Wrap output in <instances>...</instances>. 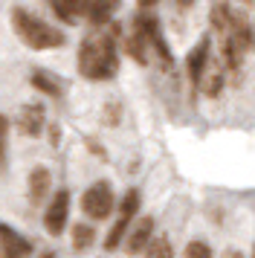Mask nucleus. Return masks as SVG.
<instances>
[{"label": "nucleus", "instance_id": "nucleus-20", "mask_svg": "<svg viewBox=\"0 0 255 258\" xmlns=\"http://www.w3.org/2000/svg\"><path fill=\"white\" fill-rule=\"evenodd\" d=\"M119 116H122V107L116 105V102H107V107H104V122L107 125H116Z\"/></svg>", "mask_w": 255, "mask_h": 258}, {"label": "nucleus", "instance_id": "nucleus-25", "mask_svg": "<svg viewBox=\"0 0 255 258\" xmlns=\"http://www.w3.org/2000/svg\"><path fill=\"white\" fill-rule=\"evenodd\" d=\"M252 49H255V29H252Z\"/></svg>", "mask_w": 255, "mask_h": 258}, {"label": "nucleus", "instance_id": "nucleus-6", "mask_svg": "<svg viewBox=\"0 0 255 258\" xmlns=\"http://www.w3.org/2000/svg\"><path fill=\"white\" fill-rule=\"evenodd\" d=\"M67 215H70V191L67 188H58L55 195L49 198V203H46L44 229L52 235V238H58V235L67 229Z\"/></svg>", "mask_w": 255, "mask_h": 258}, {"label": "nucleus", "instance_id": "nucleus-11", "mask_svg": "<svg viewBox=\"0 0 255 258\" xmlns=\"http://www.w3.org/2000/svg\"><path fill=\"white\" fill-rule=\"evenodd\" d=\"M209 58H212V41H209V38H200L195 44V49L188 52V58H185V70H188V79H192L195 87H197V82H200L203 70H206Z\"/></svg>", "mask_w": 255, "mask_h": 258}, {"label": "nucleus", "instance_id": "nucleus-17", "mask_svg": "<svg viewBox=\"0 0 255 258\" xmlns=\"http://www.w3.org/2000/svg\"><path fill=\"white\" fill-rule=\"evenodd\" d=\"M142 258H174V246L171 241L162 235V238H151L148 246L142 249Z\"/></svg>", "mask_w": 255, "mask_h": 258}, {"label": "nucleus", "instance_id": "nucleus-8", "mask_svg": "<svg viewBox=\"0 0 255 258\" xmlns=\"http://www.w3.org/2000/svg\"><path fill=\"white\" fill-rule=\"evenodd\" d=\"M223 82H226V67H223V61L209 58L206 70H203L200 82H197V90L203 96H209V99H215V96H220V90H223Z\"/></svg>", "mask_w": 255, "mask_h": 258}, {"label": "nucleus", "instance_id": "nucleus-16", "mask_svg": "<svg viewBox=\"0 0 255 258\" xmlns=\"http://www.w3.org/2000/svg\"><path fill=\"white\" fill-rule=\"evenodd\" d=\"M29 82H32L35 90H41V93L52 96V99H61V84H58L55 79H52V76H46L44 70H35Z\"/></svg>", "mask_w": 255, "mask_h": 258}, {"label": "nucleus", "instance_id": "nucleus-4", "mask_svg": "<svg viewBox=\"0 0 255 258\" xmlns=\"http://www.w3.org/2000/svg\"><path fill=\"white\" fill-rule=\"evenodd\" d=\"M116 209V195H113V186L107 180H96L84 195H81V212L93 218V221H104L110 218Z\"/></svg>", "mask_w": 255, "mask_h": 258}, {"label": "nucleus", "instance_id": "nucleus-21", "mask_svg": "<svg viewBox=\"0 0 255 258\" xmlns=\"http://www.w3.org/2000/svg\"><path fill=\"white\" fill-rule=\"evenodd\" d=\"M157 3H160V0H139V9H142V12H145V9H154V6H157Z\"/></svg>", "mask_w": 255, "mask_h": 258}, {"label": "nucleus", "instance_id": "nucleus-27", "mask_svg": "<svg viewBox=\"0 0 255 258\" xmlns=\"http://www.w3.org/2000/svg\"><path fill=\"white\" fill-rule=\"evenodd\" d=\"M252 258H255V246H252Z\"/></svg>", "mask_w": 255, "mask_h": 258}, {"label": "nucleus", "instance_id": "nucleus-5", "mask_svg": "<svg viewBox=\"0 0 255 258\" xmlns=\"http://www.w3.org/2000/svg\"><path fill=\"white\" fill-rule=\"evenodd\" d=\"M137 215H139V191L131 188L122 198V203H119V215H116L113 226H110V232L104 238V249H119V244L125 241L128 229H131V223L137 221Z\"/></svg>", "mask_w": 255, "mask_h": 258}, {"label": "nucleus", "instance_id": "nucleus-24", "mask_svg": "<svg viewBox=\"0 0 255 258\" xmlns=\"http://www.w3.org/2000/svg\"><path fill=\"white\" fill-rule=\"evenodd\" d=\"M41 258H55V255H52V252H44V255H41Z\"/></svg>", "mask_w": 255, "mask_h": 258}, {"label": "nucleus", "instance_id": "nucleus-2", "mask_svg": "<svg viewBox=\"0 0 255 258\" xmlns=\"http://www.w3.org/2000/svg\"><path fill=\"white\" fill-rule=\"evenodd\" d=\"M220 41V61L226 70H238L243 64V55L252 49V26L243 12H232L229 24L218 32Z\"/></svg>", "mask_w": 255, "mask_h": 258}, {"label": "nucleus", "instance_id": "nucleus-19", "mask_svg": "<svg viewBox=\"0 0 255 258\" xmlns=\"http://www.w3.org/2000/svg\"><path fill=\"white\" fill-rule=\"evenodd\" d=\"M6 142H9V119L0 113V171H3V163H6Z\"/></svg>", "mask_w": 255, "mask_h": 258}, {"label": "nucleus", "instance_id": "nucleus-3", "mask_svg": "<svg viewBox=\"0 0 255 258\" xmlns=\"http://www.w3.org/2000/svg\"><path fill=\"white\" fill-rule=\"evenodd\" d=\"M12 26H15L18 38H21L29 49H58V47L67 44V38H64L61 29L44 24L41 18H35L32 12H26L21 6L12 9Z\"/></svg>", "mask_w": 255, "mask_h": 258}, {"label": "nucleus", "instance_id": "nucleus-15", "mask_svg": "<svg viewBox=\"0 0 255 258\" xmlns=\"http://www.w3.org/2000/svg\"><path fill=\"white\" fill-rule=\"evenodd\" d=\"M96 244V229L90 223H73V249L76 252H84Z\"/></svg>", "mask_w": 255, "mask_h": 258}, {"label": "nucleus", "instance_id": "nucleus-12", "mask_svg": "<svg viewBox=\"0 0 255 258\" xmlns=\"http://www.w3.org/2000/svg\"><path fill=\"white\" fill-rule=\"evenodd\" d=\"M49 188H52V174H49V168L44 165H38L29 171V200H32L35 206H41L44 200H49Z\"/></svg>", "mask_w": 255, "mask_h": 258}, {"label": "nucleus", "instance_id": "nucleus-9", "mask_svg": "<svg viewBox=\"0 0 255 258\" xmlns=\"http://www.w3.org/2000/svg\"><path fill=\"white\" fill-rule=\"evenodd\" d=\"M154 238V218H139L137 226L131 229V235H125V241H122V246H125L128 255H139L145 246H148V241Z\"/></svg>", "mask_w": 255, "mask_h": 258}, {"label": "nucleus", "instance_id": "nucleus-18", "mask_svg": "<svg viewBox=\"0 0 255 258\" xmlns=\"http://www.w3.org/2000/svg\"><path fill=\"white\" fill-rule=\"evenodd\" d=\"M183 258H212V246L203 244V241H188Z\"/></svg>", "mask_w": 255, "mask_h": 258}, {"label": "nucleus", "instance_id": "nucleus-10", "mask_svg": "<svg viewBox=\"0 0 255 258\" xmlns=\"http://www.w3.org/2000/svg\"><path fill=\"white\" fill-rule=\"evenodd\" d=\"M18 128H21V134H26V137H41L46 128V113L44 107L38 105V102H32V105H23L21 113H18Z\"/></svg>", "mask_w": 255, "mask_h": 258}, {"label": "nucleus", "instance_id": "nucleus-7", "mask_svg": "<svg viewBox=\"0 0 255 258\" xmlns=\"http://www.w3.org/2000/svg\"><path fill=\"white\" fill-rule=\"evenodd\" d=\"M32 244L9 223H0V258H29Z\"/></svg>", "mask_w": 255, "mask_h": 258}, {"label": "nucleus", "instance_id": "nucleus-13", "mask_svg": "<svg viewBox=\"0 0 255 258\" xmlns=\"http://www.w3.org/2000/svg\"><path fill=\"white\" fill-rule=\"evenodd\" d=\"M93 0H49V6L55 9V15L64 24H76L79 18H87Z\"/></svg>", "mask_w": 255, "mask_h": 258}, {"label": "nucleus", "instance_id": "nucleus-1", "mask_svg": "<svg viewBox=\"0 0 255 258\" xmlns=\"http://www.w3.org/2000/svg\"><path fill=\"white\" fill-rule=\"evenodd\" d=\"M119 26L96 38H84L79 47V73L87 82H107L119 73V49H116Z\"/></svg>", "mask_w": 255, "mask_h": 258}, {"label": "nucleus", "instance_id": "nucleus-26", "mask_svg": "<svg viewBox=\"0 0 255 258\" xmlns=\"http://www.w3.org/2000/svg\"><path fill=\"white\" fill-rule=\"evenodd\" d=\"M241 3H255V0H241Z\"/></svg>", "mask_w": 255, "mask_h": 258}, {"label": "nucleus", "instance_id": "nucleus-14", "mask_svg": "<svg viewBox=\"0 0 255 258\" xmlns=\"http://www.w3.org/2000/svg\"><path fill=\"white\" fill-rule=\"evenodd\" d=\"M116 6H119V0H93L90 12H87V21L93 26H107L116 12Z\"/></svg>", "mask_w": 255, "mask_h": 258}, {"label": "nucleus", "instance_id": "nucleus-22", "mask_svg": "<svg viewBox=\"0 0 255 258\" xmlns=\"http://www.w3.org/2000/svg\"><path fill=\"white\" fill-rule=\"evenodd\" d=\"M174 3H177V9H192L197 0H174Z\"/></svg>", "mask_w": 255, "mask_h": 258}, {"label": "nucleus", "instance_id": "nucleus-23", "mask_svg": "<svg viewBox=\"0 0 255 258\" xmlns=\"http://www.w3.org/2000/svg\"><path fill=\"white\" fill-rule=\"evenodd\" d=\"M223 258H243V252H238V249H229V252H223Z\"/></svg>", "mask_w": 255, "mask_h": 258}]
</instances>
